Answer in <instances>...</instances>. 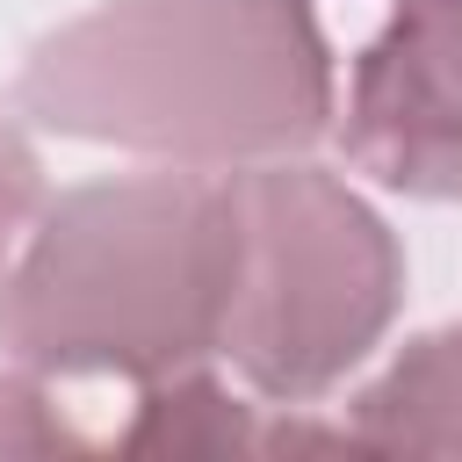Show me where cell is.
<instances>
[{"mask_svg":"<svg viewBox=\"0 0 462 462\" xmlns=\"http://www.w3.org/2000/svg\"><path fill=\"white\" fill-rule=\"evenodd\" d=\"M346 166L411 202H462V0H404L346 79Z\"/></svg>","mask_w":462,"mask_h":462,"instance_id":"4","label":"cell"},{"mask_svg":"<svg viewBox=\"0 0 462 462\" xmlns=\"http://www.w3.org/2000/svg\"><path fill=\"white\" fill-rule=\"evenodd\" d=\"M354 448L383 455H462V325L404 339V354L346 404Z\"/></svg>","mask_w":462,"mask_h":462,"instance_id":"5","label":"cell"},{"mask_svg":"<svg viewBox=\"0 0 462 462\" xmlns=\"http://www.w3.org/2000/svg\"><path fill=\"white\" fill-rule=\"evenodd\" d=\"M231 195V296L217 361L282 411L339 390L404 303L397 231L325 166L253 159L224 166Z\"/></svg>","mask_w":462,"mask_h":462,"instance_id":"3","label":"cell"},{"mask_svg":"<svg viewBox=\"0 0 462 462\" xmlns=\"http://www.w3.org/2000/svg\"><path fill=\"white\" fill-rule=\"evenodd\" d=\"M43 202H51L43 195V159L0 116V282H7V267H14V253H22V238H29V224H36Z\"/></svg>","mask_w":462,"mask_h":462,"instance_id":"6","label":"cell"},{"mask_svg":"<svg viewBox=\"0 0 462 462\" xmlns=\"http://www.w3.org/2000/svg\"><path fill=\"white\" fill-rule=\"evenodd\" d=\"M7 108L166 166H253L332 130V51L310 0H101L22 58Z\"/></svg>","mask_w":462,"mask_h":462,"instance_id":"1","label":"cell"},{"mask_svg":"<svg viewBox=\"0 0 462 462\" xmlns=\"http://www.w3.org/2000/svg\"><path fill=\"white\" fill-rule=\"evenodd\" d=\"M231 296L224 166L51 195L0 282V361L51 383H166L217 361Z\"/></svg>","mask_w":462,"mask_h":462,"instance_id":"2","label":"cell"}]
</instances>
